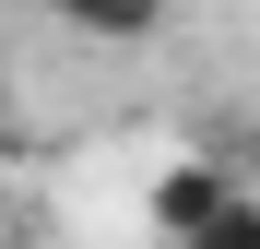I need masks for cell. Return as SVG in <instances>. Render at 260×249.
I'll use <instances>...</instances> for the list:
<instances>
[{
    "label": "cell",
    "mask_w": 260,
    "mask_h": 249,
    "mask_svg": "<svg viewBox=\"0 0 260 249\" xmlns=\"http://www.w3.org/2000/svg\"><path fill=\"white\" fill-rule=\"evenodd\" d=\"M178 249H260V190H225V202H213Z\"/></svg>",
    "instance_id": "3957f363"
},
{
    "label": "cell",
    "mask_w": 260,
    "mask_h": 249,
    "mask_svg": "<svg viewBox=\"0 0 260 249\" xmlns=\"http://www.w3.org/2000/svg\"><path fill=\"white\" fill-rule=\"evenodd\" d=\"M225 190H237L225 166H166V190H154V226H166V237H189V226H201Z\"/></svg>",
    "instance_id": "7a4b0ae2"
},
{
    "label": "cell",
    "mask_w": 260,
    "mask_h": 249,
    "mask_svg": "<svg viewBox=\"0 0 260 249\" xmlns=\"http://www.w3.org/2000/svg\"><path fill=\"white\" fill-rule=\"evenodd\" d=\"M48 12L83 36V48H142V36L166 24V0H48Z\"/></svg>",
    "instance_id": "6da1fadb"
}]
</instances>
